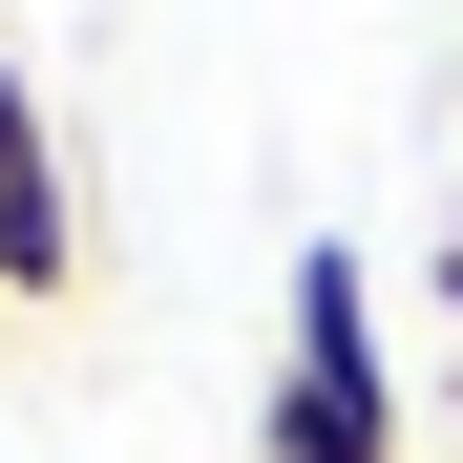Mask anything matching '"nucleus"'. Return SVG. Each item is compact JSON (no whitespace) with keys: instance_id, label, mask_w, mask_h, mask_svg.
Segmentation results:
<instances>
[{"instance_id":"1","label":"nucleus","mask_w":463,"mask_h":463,"mask_svg":"<svg viewBox=\"0 0 463 463\" xmlns=\"http://www.w3.org/2000/svg\"><path fill=\"white\" fill-rule=\"evenodd\" d=\"M253 463H401V358H379V274H358V232L295 253V337H274Z\"/></svg>"},{"instance_id":"2","label":"nucleus","mask_w":463,"mask_h":463,"mask_svg":"<svg viewBox=\"0 0 463 463\" xmlns=\"http://www.w3.org/2000/svg\"><path fill=\"white\" fill-rule=\"evenodd\" d=\"M63 295H85V169H63L22 43H0V317H63Z\"/></svg>"}]
</instances>
